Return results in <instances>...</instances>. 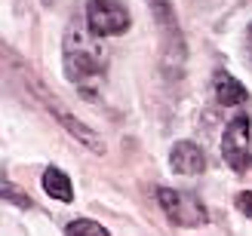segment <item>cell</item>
I'll return each mask as SVG.
<instances>
[{
	"mask_svg": "<svg viewBox=\"0 0 252 236\" xmlns=\"http://www.w3.org/2000/svg\"><path fill=\"white\" fill-rule=\"evenodd\" d=\"M62 68L65 77L80 86V92L90 95V83H102L108 74V49L102 46V37H95L90 28L68 25L62 37Z\"/></svg>",
	"mask_w": 252,
	"mask_h": 236,
	"instance_id": "obj_1",
	"label": "cell"
},
{
	"mask_svg": "<svg viewBox=\"0 0 252 236\" xmlns=\"http://www.w3.org/2000/svg\"><path fill=\"white\" fill-rule=\"evenodd\" d=\"M151 12H154V22L160 28V49H163V74L169 80H182V71H185V37H182V28H179V16L169 0H151Z\"/></svg>",
	"mask_w": 252,
	"mask_h": 236,
	"instance_id": "obj_2",
	"label": "cell"
},
{
	"mask_svg": "<svg viewBox=\"0 0 252 236\" xmlns=\"http://www.w3.org/2000/svg\"><path fill=\"white\" fill-rule=\"evenodd\" d=\"M157 206L163 209L175 227L185 230H197L209 224V212L206 206L200 203V196L188 193V190H172V187H157Z\"/></svg>",
	"mask_w": 252,
	"mask_h": 236,
	"instance_id": "obj_3",
	"label": "cell"
},
{
	"mask_svg": "<svg viewBox=\"0 0 252 236\" xmlns=\"http://www.w3.org/2000/svg\"><path fill=\"white\" fill-rule=\"evenodd\" d=\"M31 86H34L37 98H40V102H43V110H46V114H53V117H56V120L62 123V126H65V132L71 135V138H77V141H80V144L86 147V151H93L95 157H102V154L108 151L102 135H98L95 129H90V126H86V123L80 120V117H74L71 110H68L65 105H62V102H59V98H56L53 92H46V89H43V86L37 83L34 77H31Z\"/></svg>",
	"mask_w": 252,
	"mask_h": 236,
	"instance_id": "obj_4",
	"label": "cell"
},
{
	"mask_svg": "<svg viewBox=\"0 0 252 236\" xmlns=\"http://www.w3.org/2000/svg\"><path fill=\"white\" fill-rule=\"evenodd\" d=\"M221 157L237 175H246L252 169V123L246 114L228 120V126L221 132Z\"/></svg>",
	"mask_w": 252,
	"mask_h": 236,
	"instance_id": "obj_5",
	"label": "cell"
},
{
	"mask_svg": "<svg viewBox=\"0 0 252 236\" xmlns=\"http://www.w3.org/2000/svg\"><path fill=\"white\" fill-rule=\"evenodd\" d=\"M86 28L95 37H120L132 28V12L120 0H90L86 3Z\"/></svg>",
	"mask_w": 252,
	"mask_h": 236,
	"instance_id": "obj_6",
	"label": "cell"
},
{
	"mask_svg": "<svg viewBox=\"0 0 252 236\" xmlns=\"http://www.w3.org/2000/svg\"><path fill=\"white\" fill-rule=\"evenodd\" d=\"M169 169L175 175H203L206 172V154L194 141H175L169 151Z\"/></svg>",
	"mask_w": 252,
	"mask_h": 236,
	"instance_id": "obj_7",
	"label": "cell"
},
{
	"mask_svg": "<svg viewBox=\"0 0 252 236\" xmlns=\"http://www.w3.org/2000/svg\"><path fill=\"white\" fill-rule=\"evenodd\" d=\"M212 89H216V102L221 107H237V105H249V89L228 71H216V80H212Z\"/></svg>",
	"mask_w": 252,
	"mask_h": 236,
	"instance_id": "obj_8",
	"label": "cell"
},
{
	"mask_svg": "<svg viewBox=\"0 0 252 236\" xmlns=\"http://www.w3.org/2000/svg\"><path fill=\"white\" fill-rule=\"evenodd\" d=\"M40 184H43V190H46L49 200H56V203H74V184H71V178L59 166H46Z\"/></svg>",
	"mask_w": 252,
	"mask_h": 236,
	"instance_id": "obj_9",
	"label": "cell"
},
{
	"mask_svg": "<svg viewBox=\"0 0 252 236\" xmlns=\"http://www.w3.org/2000/svg\"><path fill=\"white\" fill-rule=\"evenodd\" d=\"M65 236H111L105 224H98L93 218H74L65 224Z\"/></svg>",
	"mask_w": 252,
	"mask_h": 236,
	"instance_id": "obj_10",
	"label": "cell"
},
{
	"mask_svg": "<svg viewBox=\"0 0 252 236\" xmlns=\"http://www.w3.org/2000/svg\"><path fill=\"white\" fill-rule=\"evenodd\" d=\"M3 200L12 203V206H19V209H31V206H34V203H31V196H28V193H19V190H16V184H12L9 178L3 181Z\"/></svg>",
	"mask_w": 252,
	"mask_h": 236,
	"instance_id": "obj_11",
	"label": "cell"
},
{
	"mask_svg": "<svg viewBox=\"0 0 252 236\" xmlns=\"http://www.w3.org/2000/svg\"><path fill=\"white\" fill-rule=\"evenodd\" d=\"M237 209L246 215V218H252V190H243V193H237Z\"/></svg>",
	"mask_w": 252,
	"mask_h": 236,
	"instance_id": "obj_12",
	"label": "cell"
},
{
	"mask_svg": "<svg viewBox=\"0 0 252 236\" xmlns=\"http://www.w3.org/2000/svg\"><path fill=\"white\" fill-rule=\"evenodd\" d=\"M246 52H249V65H252V22L246 25Z\"/></svg>",
	"mask_w": 252,
	"mask_h": 236,
	"instance_id": "obj_13",
	"label": "cell"
},
{
	"mask_svg": "<svg viewBox=\"0 0 252 236\" xmlns=\"http://www.w3.org/2000/svg\"><path fill=\"white\" fill-rule=\"evenodd\" d=\"M40 3H43V6H53V3H56V0H40Z\"/></svg>",
	"mask_w": 252,
	"mask_h": 236,
	"instance_id": "obj_14",
	"label": "cell"
}]
</instances>
